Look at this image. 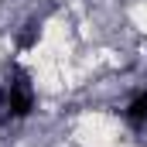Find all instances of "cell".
<instances>
[{
	"label": "cell",
	"instance_id": "6da1fadb",
	"mask_svg": "<svg viewBox=\"0 0 147 147\" xmlns=\"http://www.w3.org/2000/svg\"><path fill=\"white\" fill-rule=\"evenodd\" d=\"M0 103H3L7 116H14V120H21V116H28V113L34 110V89H31V75L24 72L21 65H14V69H10L7 86L0 89Z\"/></svg>",
	"mask_w": 147,
	"mask_h": 147
},
{
	"label": "cell",
	"instance_id": "7a4b0ae2",
	"mask_svg": "<svg viewBox=\"0 0 147 147\" xmlns=\"http://www.w3.org/2000/svg\"><path fill=\"white\" fill-rule=\"evenodd\" d=\"M127 123L130 127H147V92H140V96H134V103L127 106Z\"/></svg>",
	"mask_w": 147,
	"mask_h": 147
},
{
	"label": "cell",
	"instance_id": "3957f363",
	"mask_svg": "<svg viewBox=\"0 0 147 147\" xmlns=\"http://www.w3.org/2000/svg\"><path fill=\"white\" fill-rule=\"evenodd\" d=\"M38 38H41V21H31V24H24V31H21V38H17V48H21V51L34 48Z\"/></svg>",
	"mask_w": 147,
	"mask_h": 147
}]
</instances>
